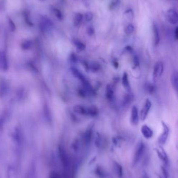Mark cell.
Returning a JSON list of instances; mask_svg holds the SVG:
<instances>
[{
  "label": "cell",
  "instance_id": "6da1fadb",
  "mask_svg": "<svg viewBox=\"0 0 178 178\" xmlns=\"http://www.w3.org/2000/svg\"><path fill=\"white\" fill-rule=\"evenodd\" d=\"M145 150V144L142 141H141L137 145V149L135 152L134 159H133V163L134 164H137V163H138V161H140V159H141V158L142 157L144 154Z\"/></svg>",
  "mask_w": 178,
  "mask_h": 178
},
{
  "label": "cell",
  "instance_id": "7a4b0ae2",
  "mask_svg": "<svg viewBox=\"0 0 178 178\" xmlns=\"http://www.w3.org/2000/svg\"><path fill=\"white\" fill-rule=\"evenodd\" d=\"M151 107H152L151 101L149 99H147L140 112V120L142 121H144L146 119L148 113L150 112V110L151 108Z\"/></svg>",
  "mask_w": 178,
  "mask_h": 178
},
{
  "label": "cell",
  "instance_id": "3957f363",
  "mask_svg": "<svg viewBox=\"0 0 178 178\" xmlns=\"http://www.w3.org/2000/svg\"><path fill=\"white\" fill-rule=\"evenodd\" d=\"M167 18L169 23H170L172 25H176L178 21L177 11L173 8L167 11Z\"/></svg>",
  "mask_w": 178,
  "mask_h": 178
},
{
  "label": "cell",
  "instance_id": "277c9868",
  "mask_svg": "<svg viewBox=\"0 0 178 178\" xmlns=\"http://www.w3.org/2000/svg\"><path fill=\"white\" fill-rule=\"evenodd\" d=\"M8 68V61L5 53L0 51V69L6 71Z\"/></svg>",
  "mask_w": 178,
  "mask_h": 178
},
{
  "label": "cell",
  "instance_id": "5b68a950",
  "mask_svg": "<svg viewBox=\"0 0 178 178\" xmlns=\"http://www.w3.org/2000/svg\"><path fill=\"white\" fill-rule=\"evenodd\" d=\"M162 125L163 127V132L159 138L158 142L159 144H164L166 142L168 137L169 129L167 125L163 121H162Z\"/></svg>",
  "mask_w": 178,
  "mask_h": 178
},
{
  "label": "cell",
  "instance_id": "8992f818",
  "mask_svg": "<svg viewBox=\"0 0 178 178\" xmlns=\"http://www.w3.org/2000/svg\"><path fill=\"white\" fill-rule=\"evenodd\" d=\"M163 64L162 62L159 61L156 63L153 68V76L154 78L161 77L163 72Z\"/></svg>",
  "mask_w": 178,
  "mask_h": 178
},
{
  "label": "cell",
  "instance_id": "52a82bcc",
  "mask_svg": "<svg viewBox=\"0 0 178 178\" xmlns=\"http://www.w3.org/2000/svg\"><path fill=\"white\" fill-rule=\"evenodd\" d=\"M53 23L50 19L46 17L42 18L40 23V27L42 30L46 31L49 30L53 27Z\"/></svg>",
  "mask_w": 178,
  "mask_h": 178
},
{
  "label": "cell",
  "instance_id": "ba28073f",
  "mask_svg": "<svg viewBox=\"0 0 178 178\" xmlns=\"http://www.w3.org/2000/svg\"><path fill=\"white\" fill-rule=\"evenodd\" d=\"M131 121L134 126H137L139 122V115L138 108L136 106H133L131 110Z\"/></svg>",
  "mask_w": 178,
  "mask_h": 178
},
{
  "label": "cell",
  "instance_id": "9c48e42d",
  "mask_svg": "<svg viewBox=\"0 0 178 178\" xmlns=\"http://www.w3.org/2000/svg\"><path fill=\"white\" fill-rule=\"evenodd\" d=\"M93 127L94 124H90L87 127L84 136V140L86 144H89L91 141L92 136H93Z\"/></svg>",
  "mask_w": 178,
  "mask_h": 178
},
{
  "label": "cell",
  "instance_id": "30bf717a",
  "mask_svg": "<svg viewBox=\"0 0 178 178\" xmlns=\"http://www.w3.org/2000/svg\"><path fill=\"white\" fill-rule=\"evenodd\" d=\"M141 132L145 138L150 139L153 136V131L146 125H144L141 128Z\"/></svg>",
  "mask_w": 178,
  "mask_h": 178
},
{
  "label": "cell",
  "instance_id": "8fae6325",
  "mask_svg": "<svg viewBox=\"0 0 178 178\" xmlns=\"http://www.w3.org/2000/svg\"><path fill=\"white\" fill-rule=\"evenodd\" d=\"M105 96L106 99L109 101H112L114 98V92L111 85L108 84L106 87Z\"/></svg>",
  "mask_w": 178,
  "mask_h": 178
},
{
  "label": "cell",
  "instance_id": "7c38bea8",
  "mask_svg": "<svg viewBox=\"0 0 178 178\" xmlns=\"http://www.w3.org/2000/svg\"><path fill=\"white\" fill-rule=\"evenodd\" d=\"M122 84L123 85V87L125 88V90L127 92L131 91V86L129 82V76L127 72H124L122 78Z\"/></svg>",
  "mask_w": 178,
  "mask_h": 178
},
{
  "label": "cell",
  "instance_id": "4fadbf2b",
  "mask_svg": "<svg viewBox=\"0 0 178 178\" xmlns=\"http://www.w3.org/2000/svg\"><path fill=\"white\" fill-rule=\"evenodd\" d=\"M156 152L157 153L158 156L159 157V158L161 159V161L165 163L166 165H167L168 163V158L167 156L166 153L165 152V151L163 150L162 148H157L156 150Z\"/></svg>",
  "mask_w": 178,
  "mask_h": 178
},
{
  "label": "cell",
  "instance_id": "5bb4252c",
  "mask_svg": "<svg viewBox=\"0 0 178 178\" xmlns=\"http://www.w3.org/2000/svg\"><path fill=\"white\" fill-rule=\"evenodd\" d=\"M153 31L154 33V43L156 46H158L160 42V33L158 25L156 23L153 24Z\"/></svg>",
  "mask_w": 178,
  "mask_h": 178
},
{
  "label": "cell",
  "instance_id": "9a60e30c",
  "mask_svg": "<svg viewBox=\"0 0 178 178\" xmlns=\"http://www.w3.org/2000/svg\"><path fill=\"white\" fill-rule=\"evenodd\" d=\"M74 111L76 114L81 115H87V107L82 105H77L74 107Z\"/></svg>",
  "mask_w": 178,
  "mask_h": 178
},
{
  "label": "cell",
  "instance_id": "2e32d148",
  "mask_svg": "<svg viewBox=\"0 0 178 178\" xmlns=\"http://www.w3.org/2000/svg\"><path fill=\"white\" fill-rule=\"evenodd\" d=\"M8 84L6 81H0V97H4L8 93Z\"/></svg>",
  "mask_w": 178,
  "mask_h": 178
},
{
  "label": "cell",
  "instance_id": "e0dca14e",
  "mask_svg": "<svg viewBox=\"0 0 178 178\" xmlns=\"http://www.w3.org/2000/svg\"><path fill=\"white\" fill-rule=\"evenodd\" d=\"M171 81L173 88L177 92L178 90V73L176 72H173L171 78Z\"/></svg>",
  "mask_w": 178,
  "mask_h": 178
},
{
  "label": "cell",
  "instance_id": "ac0fdd59",
  "mask_svg": "<svg viewBox=\"0 0 178 178\" xmlns=\"http://www.w3.org/2000/svg\"><path fill=\"white\" fill-rule=\"evenodd\" d=\"M98 109L96 106H91L87 107V115L95 117L98 114Z\"/></svg>",
  "mask_w": 178,
  "mask_h": 178
},
{
  "label": "cell",
  "instance_id": "d6986e66",
  "mask_svg": "<svg viewBox=\"0 0 178 178\" xmlns=\"http://www.w3.org/2000/svg\"><path fill=\"white\" fill-rule=\"evenodd\" d=\"M74 45L76 46V49L79 51L81 52L84 51L86 49V46L85 44L78 40H74Z\"/></svg>",
  "mask_w": 178,
  "mask_h": 178
},
{
  "label": "cell",
  "instance_id": "ffe728a7",
  "mask_svg": "<svg viewBox=\"0 0 178 178\" xmlns=\"http://www.w3.org/2000/svg\"><path fill=\"white\" fill-rule=\"evenodd\" d=\"M124 15L127 19L130 21H132L134 18V13L132 9H128L125 11Z\"/></svg>",
  "mask_w": 178,
  "mask_h": 178
},
{
  "label": "cell",
  "instance_id": "44dd1931",
  "mask_svg": "<svg viewBox=\"0 0 178 178\" xmlns=\"http://www.w3.org/2000/svg\"><path fill=\"white\" fill-rule=\"evenodd\" d=\"M83 16L80 13L76 14V15L75 16V18H74V24L75 26L80 25V23H81V21L83 19Z\"/></svg>",
  "mask_w": 178,
  "mask_h": 178
},
{
  "label": "cell",
  "instance_id": "7402d4cb",
  "mask_svg": "<svg viewBox=\"0 0 178 178\" xmlns=\"http://www.w3.org/2000/svg\"><path fill=\"white\" fill-rule=\"evenodd\" d=\"M134 31V26L132 24H129L125 27V33L127 35H130Z\"/></svg>",
  "mask_w": 178,
  "mask_h": 178
},
{
  "label": "cell",
  "instance_id": "603a6c76",
  "mask_svg": "<svg viewBox=\"0 0 178 178\" xmlns=\"http://www.w3.org/2000/svg\"><path fill=\"white\" fill-rule=\"evenodd\" d=\"M116 170H117L119 176V177H122V175H123V169H122L121 166L117 163H116Z\"/></svg>",
  "mask_w": 178,
  "mask_h": 178
},
{
  "label": "cell",
  "instance_id": "cb8c5ba5",
  "mask_svg": "<svg viewBox=\"0 0 178 178\" xmlns=\"http://www.w3.org/2000/svg\"><path fill=\"white\" fill-rule=\"evenodd\" d=\"M54 13L55 16L58 19H60V20H62L63 18V15L62 12L60 10H58V9H54Z\"/></svg>",
  "mask_w": 178,
  "mask_h": 178
},
{
  "label": "cell",
  "instance_id": "d4e9b609",
  "mask_svg": "<svg viewBox=\"0 0 178 178\" xmlns=\"http://www.w3.org/2000/svg\"><path fill=\"white\" fill-rule=\"evenodd\" d=\"M31 46H32V43L31 41H28V40L24 41L22 44L23 47L25 48V49H28Z\"/></svg>",
  "mask_w": 178,
  "mask_h": 178
},
{
  "label": "cell",
  "instance_id": "484cf974",
  "mask_svg": "<svg viewBox=\"0 0 178 178\" xmlns=\"http://www.w3.org/2000/svg\"><path fill=\"white\" fill-rule=\"evenodd\" d=\"M44 115H46V118H48V121H50V119H51V115H49V114H50V112L49 109V107H48V106H45V108H44Z\"/></svg>",
  "mask_w": 178,
  "mask_h": 178
},
{
  "label": "cell",
  "instance_id": "4316f807",
  "mask_svg": "<svg viewBox=\"0 0 178 178\" xmlns=\"http://www.w3.org/2000/svg\"><path fill=\"white\" fill-rule=\"evenodd\" d=\"M161 171L162 174L161 178H168V173L166 169L165 168V167H161Z\"/></svg>",
  "mask_w": 178,
  "mask_h": 178
},
{
  "label": "cell",
  "instance_id": "83f0119b",
  "mask_svg": "<svg viewBox=\"0 0 178 178\" xmlns=\"http://www.w3.org/2000/svg\"><path fill=\"white\" fill-rule=\"evenodd\" d=\"M85 18L87 21H91L93 18V14L91 12H87L85 15Z\"/></svg>",
  "mask_w": 178,
  "mask_h": 178
},
{
  "label": "cell",
  "instance_id": "f1b7e54d",
  "mask_svg": "<svg viewBox=\"0 0 178 178\" xmlns=\"http://www.w3.org/2000/svg\"><path fill=\"white\" fill-rule=\"evenodd\" d=\"M87 33L88 35L89 36H92L94 34V32H95V30L93 26H89L87 28V30H86Z\"/></svg>",
  "mask_w": 178,
  "mask_h": 178
},
{
  "label": "cell",
  "instance_id": "f546056e",
  "mask_svg": "<svg viewBox=\"0 0 178 178\" xmlns=\"http://www.w3.org/2000/svg\"><path fill=\"white\" fill-rule=\"evenodd\" d=\"M8 25H9L11 30L12 31L14 30L15 29L16 27L13 21H12V20L11 19H8Z\"/></svg>",
  "mask_w": 178,
  "mask_h": 178
},
{
  "label": "cell",
  "instance_id": "4dcf8cb0",
  "mask_svg": "<svg viewBox=\"0 0 178 178\" xmlns=\"http://www.w3.org/2000/svg\"><path fill=\"white\" fill-rule=\"evenodd\" d=\"M146 90H147L148 92L150 93H153L154 90V87L152 84H148L146 86Z\"/></svg>",
  "mask_w": 178,
  "mask_h": 178
},
{
  "label": "cell",
  "instance_id": "1f68e13d",
  "mask_svg": "<svg viewBox=\"0 0 178 178\" xmlns=\"http://www.w3.org/2000/svg\"><path fill=\"white\" fill-rule=\"evenodd\" d=\"M82 2L83 3L84 5L85 6L86 8H89L91 5L90 0H82Z\"/></svg>",
  "mask_w": 178,
  "mask_h": 178
},
{
  "label": "cell",
  "instance_id": "d6a6232c",
  "mask_svg": "<svg viewBox=\"0 0 178 178\" xmlns=\"http://www.w3.org/2000/svg\"><path fill=\"white\" fill-rule=\"evenodd\" d=\"M174 38L178 40V27H176V28L174 30Z\"/></svg>",
  "mask_w": 178,
  "mask_h": 178
},
{
  "label": "cell",
  "instance_id": "836d02e7",
  "mask_svg": "<svg viewBox=\"0 0 178 178\" xmlns=\"http://www.w3.org/2000/svg\"><path fill=\"white\" fill-rule=\"evenodd\" d=\"M143 178H149L148 176V175L147 174H144L143 175Z\"/></svg>",
  "mask_w": 178,
  "mask_h": 178
}]
</instances>
